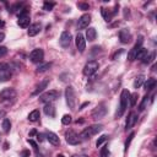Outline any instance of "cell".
<instances>
[{
	"label": "cell",
	"mask_w": 157,
	"mask_h": 157,
	"mask_svg": "<svg viewBox=\"0 0 157 157\" xmlns=\"http://www.w3.org/2000/svg\"><path fill=\"white\" fill-rule=\"evenodd\" d=\"M107 140H108V136H107V135H102V136H101V137L97 140V142H96V146H97V147H99V146H101L103 142H105Z\"/></svg>",
	"instance_id": "obj_36"
},
{
	"label": "cell",
	"mask_w": 157,
	"mask_h": 157,
	"mask_svg": "<svg viewBox=\"0 0 157 157\" xmlns=\"http://www.w3.org/2000/svg\"><path fill=\"white\" fill-rule=\"evenodd\" d=\"M101 12H102V16H103V18H104V21H107V22H109L110 20H112V13H110V11L109 10H107V9H104V7H102L101 9Z\"/></svg>",
	"instance_id": "obj_27"
},
{
	"label": "cell",
	"mask_w": 157,
	"mask_h": 157,
	"mask_svg": "<svg viewBox=\"0 0 157 157\" xmlns=\"http://www.w3.org/2000/svg\"><path fill=\"white\" fill-rule=\"evenodd\" d=\"M48 83H49V78H45V80H43L37 87H36V90L32 92V96H37V94H39L42 91H44L45 88H47V86H48Z\"/></svg>",
	"instance_id": "obj_20"
},
{
	"label": "cell",
	"mask_w": 157,
	"mask_h": 157,
	"mask_svg": "<svg viewBox=\"0 0 157 157\" xmlns=\"http://www.w3.org/2000/svg\"><path fill=\"white\" fill-rule=\"evenodd\" d=\"M29 151L28 150H23L22 152H21V157H29Z\"/></svg>",
	"instance_id": "obj_41"
},
{
	"label": "cell",
	"mask_w": 157,
	"mask_h": 157,
	"mask_svg": "<svg viewBox=\"0 0 157 157\" xmlns=\"http://www.w3.org/2000/svg\"><path fill=\"white\" fill-rule=\"evenodd\" d=\"M142 43H144V37H142V36H139L137 42L135 43V45H134V47L130 49V52L128 53V60H129V61H134V60H135L139 49L142 48Z\"/></svg>",
	"instance_id": "obj_6"
},
{
	"label": "cell",
	"mask_w": 157,
	"mask_h": 157,
	"mask_svg": "<svg viewBox=\"0 0 157 157\" xmlns=\"http://www.w3.org/2000/svg\"><path fill=\"white\" fill-rule=\"evenodd\" d=\"M98 67H99L98 61H96V60H90V61H87V63L85 64V66H83V75H85V76H92L93 74L97 72Z\"/></svg>",
	"instance_id": "obj_5"
},
{
	"label": "cell",
	"mask_w": 157,
	"mask_h": 157,
	"mask_svg": "<svg viewBox=\"0 0 157 157\" xmlns=\"http://www.w3.org/2000/svg\"><path fill=\"white\" fill-rule=\"evenodd\" d=\"M88 104H90V102H85V103H83V104H81V107H80V108H78V109H83V108H85V107H86V105H88Z\"/></svg>",
	"instance_id": "obj_44"
},
{
	"label": "cell",
	"mask_w": 157,
	"mask_h": 157,
	"mask_svg": "<svg viewBox=\"0 0 157 157\" xmlns=\"http://www.w3.org/2000/svg\"><path fill=\"white\" fill-rule=\"evenodd\" d=\"M50 66H52V63H42V64H39V65L37 66L36 71H37V72H44V71H47L48 69H50Z\"/></svg>",
	"instance_id": "obj_24"
},
{
	"label": "cell",
	"mask_w": 157,
	"mask_h": 157,
	"mask_svg": "<svg viewBox=\"0 0 157 157\" xmlns=\"http://www.w3.org/2000/svg\"><path fill=\"white\" fill-rule=\"evenodd\" d=\"M96 38H97V31H96V28L88 27V28L86 29V39H87L88 42H93Z\"/></svg>",
	"instance_id": "obj_21"
},
{
	"label": "cell",
	"mask_w": 157,
	"mask_h": 157,
	"mask_svg": "<svg viewBox=\"0 0 157 157\" xmlns=\"http://www.w3.org/2000/svg\"><path fill=\"white\" fill-rule=\"evenodd\" d=\"M33 135H37V131H36V130H32V131L29 132V136H33Z\"/></svg>",
	"instance_id": "obj_46"
},
{
	"label": "cell",
	"mask_w": 157,
	"mask_h": 157,
	"mask_svg": "<svg viewBox=\"0 0 157 157\" xmlns=\"http://www.w3.org/2000/svg\"><path fill=\"white\" fill-rule=\"evenodd\" d=\"M6 65H7V64H2V63H0V70H1L2 67H5Z\"/></svg>",
	"instance_id": "obj_47"
},
{
	"label": "cell",
	"mask_w": 157,
	"mask_h": 157,
	"mask_svg": "<svg viewBox=\"0 0 157 157\" xmlns=\"http://www.w3.org/2000/svg\"><path fill=\"white\" fill-rule=\"evenodd\" d=\"M54 6H55V4H54V2H49V1H45V2L43 4V10H45V11H52Z\"/></svg>",
	"instance_id": "obj_33"
},
{
	"label": "cell",
	"mask_w": 157,
	"mask_h": 157,
	"mask_svg": "<svg viewBox=\"0 0 157 157\" xmlns=\"http://www.w3.org/2000/svg\"><path fill=\"white\" fill-rule=\"evenodd\" d=\"M43 58H44V52L40 48H36L29 53V60L32 63H36V64L37 63H42Z\"/></svg>",
	"instance_id": "obj_9"
},
{
	"label": "cell",
	"mask_w": 157,
	"mask_h": 157,
	"mask_svg": "<svg viewBox=\"0 0 157 157\" xmlns=\"http://www.w3.org/2000/svg\"><path fill=\"white\" fill-rule=\"evenodd\" d=\"M16 91L13 90V88H10V87H7V88H4L1 92H0V98L2 99V101H10V99H13L15 97H16Z\"/></svg>",
	"instance_id": "obj_12"
},
{
	"label": "cell",
	"mask_w": 157,
	"mask_h": 157,
	"mask_svg": "<svg viewBox=\"0 0 157 157\" xmlns=\"http://www.w3.org/2000/svg\"><path fill=\"white\" fill-rule=\"evenodd\" d=\"M56 157H65V156H64V155H61V153H60V155H58V156H56Z\"/></svg>",
	"instance_id": "obj_51"
},
{
	"label": "cell",
	"mask_w": 157,
	"mask_h": 157,
	"mask_svg": "<svg viewBox=\"0 0 157 157\" xmlns=\"http://www.w3.org/2000/svg\"><path fill=\"white\" fill-rule=\"evenodd\" d=\"M75 43H76V48L78 49V52L83 53L86 49V39L81 33H77V36L75 38Z\"/></svg>",
	"instance_id": "obj_14"
},
{
	"label": "cell",
	"mask_w": 157,
	"mask_h": 157,
	"mask_svg": "<svg viewBox=\"0 0 157 157\" xmlns=\"http://www.w3.org/2000/svg\"><path fill=\"white\" fill-rule=\"evenodd\" d=\"M72 157H78V156H77V155H74V156H72Z\"/></svg>",
	"instance_id": "obj_53"
},
{
	"label": "cell",
	"mask_w": 157,
	"mask_h": 157,
	"mask_svg": "<svg viewBox=\"0 0 157 157\" xmlns=\"http://www.w3.org/2000/svg\"><path fill=\"white\" fill-rule=\"evenodd\" d=\"M148 94H146L144 98H142V101H141V103H140V105H139V112H142V110H145V108H147V103H148Z\"/></svg>",
	"instance_id": "obj_28"
},
{
	"label": "cell",
	"mask_w": 157,
	"mask_h": 157,
	"mask_svg": "<svg viewBox=\"0 0 157 157\" xmlns=\"http://www.w3.org/2000/svg\"><path fill=\"white\" fill-rule=\"evenodd\" d=\"M144 81H145V76H144V75H139V76H136L135 81H134V83H132L134 88H139V87L144 83Z\"/></svg>",
	"instance_id": "obj_26"
},
{
	"label": "cell",
	"mask_w": 157,
	"mask_h": 157,
	"mask_svg": "<svg viewBox=\"0 0 157 157\" xmlns=\"http://www.w3.org/2000/svg\"><path fill=\"white\" fill-rule=\"evenodd\" d=\"M65 140H66V142H67L69 145H78V144H80V137H78V135H77L75 131H72V130H67V131L65 132Z\"/></svg>",
	"instance_id": "obj_10"
},
{
	"label": "cell",
	"mask_w": 157,
	"mask_h": 157,
	"mask_svg": "<svg viewBox=\"0 0 157 157\" xmlns=\"http://www.w3.org/2000/svg\"><path fill=\"white\" fill-rule=\"evenodd\" d=\"M156 83H157L156 78H153V77L147 78V81H146V83H145V90H146L147 92H148V91H152V90L156 87Z\"/></svg>",
	"instance_id": "obj_23"
},
{
	"label": "cell",
	"mask_w": 157,
	"mask_h": 157,
	"mask_svg": "<svg viewBox=\"0 0 157 157\" xmlns=\"http://www.w3.org/2000/svg\"><path fill=\"white\" fill-rule=\"evenodd\" d=\"M1 126H2V131L7 134V132L10 131V129H11V123H10V120L5 118V119L2 120V124H1Z\"/></svg>",
	"instance_id": "obj_29"
},
{
	"label": "cell",
	"mask_w": 157,
	"mask_h": 157,
	"mask_svg": "<svg viewBox=\"0 0 157 157\" xmlns=\"http://www.w3.org/2000/svg\"><path fill=\"white\" fill-rule=\"evenodd\" d=\"M45 137H47V140H48L52 145H59V144H60L59 136H58L55 132H53V131H47V132H45Z\"/></svg>",
	"instance_id": "obj_19"
},
{
	"label": "cell",
	"mask_w": 157,
	"mask_h": 157,
	"mask_svg": "<svg viewBox=\"0 0 157 157\" xmlns=\"http://www.w3.org/2000/svg\"><path fill=\"white\" fill-rule=\"evenodd\" d=\"M102 130H103V125H101V124H93V125H91V126L83 129V130L81 131V134H80V137H81L82 140H88V139H91L92 136H94V135H97L98 132H101Z\"/></svg>",
	"instance_id": "obj_2"
},
{
	"label": "cell",
	"mask_w": 157,
	"mask_h": 157,
	"mask_svg": "<svg viewBox=\"0 0 157 157\" xmlns=\"http://www.w3.org/2000/svg\"><path fill=\"white\" fill-rule=\"evenodd\" d=\"M27 142H28V144H29V145H31V146H32V147H33L36 151L38 150V145H37V142H34L32 139H28V140H27Z\"/></svg>",
	"instance_id": "obj_39"
},
{
	"label": "cell",
	"mask_w": 157,
	"mask_h": 157,
	"mask_svg": "<svg viewBox=\"0 0 157 157\" xmlns=\"http://www.w3.org/2000/svg\"><path fill=\"white\" fill-rule=\"evenodd\" d=\"M65 99L66 104L69 105L70 109H75L76 105V96H75V90L72 86H67L65 88Z\"/></svg>",
	"instance_id": "obj_4"
},
{
	"label": "cell",
	"mask_w": 157,
	"mask_h": 157,
	"mask_svg": "<svg viewBox=\"0 0 157 157\" xmlns=\"http://www.w3.org/2000/svg\"><path fill=\"white\" fill-rule=\"evenodd\" d=\"M119 39H120V42L124 43V44L129 43L130 39H131V33H130V31H129L128 28L120 29V31H119Z\"/></svg>",
	"instance_id": "obj_16"
},
{
	"label": "cell",
	"mask_w": 157,
	"mask_h": 157,
	"mask_svg": "<svg viewBox=\"0 0 157 157\" xmlns=\"http://www.w3.org/2000/svg\"><path fill=\"white\" fill-rule=\"evenodd\" d=\"M123 52H124V50H123V49H120V50H119V52H117V53H115V54H114V55H113V59H115V58H117V56H119V55H120V54H121V53H123Z\"/></svg>",
	"instance_id": "obj_43"
},
{
	"label": "cell",
	"mask_w": 157,
	"mask_h": 157,
	"mask_svg": "<svg viewBox=\"0 0 157 157\" xmlns=\"http://www.w3.org/2000/svg\"><path fill=\"white\" fill-rule=\"evenodd\" d=\"M147 54H148L147 49H145V48H140L139 52H137V54H136V58H135V59H140V60H142Z\"/></svg>",
	"instance_id": "obj_30"
},
{
	"label": "cell",
	"mask_w": 157,
	"mask_h": 157,
	"mask_svg": "<svg viewBox=\"0 0 157 157\" xmlns=\"http://www.w3.org/2000/svg\"><path fill=\"white\" fill-rule=\"evenodd\" d=\"M90 23H91V15H90V13H85V15H82V16L78 18V21H77V28H78V29L88 28Z\"/></svg>",
	"instance_id": "obj_11"
},
{
	"label": "cell",
	"mask_w": 157,
	"mask_h": 157,
	"mask_svg": "<svg viewBox=\"0 0 157 157\" xmlns=\"http://www.w3.org/2000/svg\"><path fill=\"white\" fill-rule=\"evenodd\" d=\"M129 96H130V92L124 88L120 93V102H119V107H118V110L115 113V118H120L123 117V114L125 113L128 105H129Z\"/></svg>",
	"instance_id": "obj_1"
},
{
	"label": "cell",
	"mask_w": 157,
	"mask_h": 157,
	"mask_svg": "<svg viewBox=\"0 0 157 157\" xmlns=\"http://www.w3.org/2000/svg\"><path fill=\"white\" fill-rule=\"evenodd\" d=\"M4 26H5V23H4V21H1V20H0V27H4Z\"/></svg>",
	"instance_id": "obj_48"
},
{
	"label": "cell",
	"mask_w": 157,
	"mask_h": 157,
	"mask_svg": "<svg viewBox=\"0 0 157 157\" xmlns=\"http://www.w3.org/2000/svg\"><path fill=\"white\" fill-rule=\"evenodd\" d=\"M11 78V70L9 67V65H6L5 67H2L0 70V82H4V81H7Z\"/></svg>",
	"instance_id": "obj_18"
},
{
	"label": "cell",
	"mask_w": 157,
	"mask_h": 157,
	"mask_svg": "<svg viewBox=\"0 0 157 157\" xmlns=\"http://www.w3.org/2000/svg\"><path fill=\"white\" fill-rule=\"evenodd\" d=\"M137 113H135V112H130V114H129V117H128V119H126V123H125V130L128 131V130H130L135 124H136V121H137Z\"/></svg>",
	"instance_id": "obj_15"
},
{
	"label": "cell",
	"mask_w": 157,
	"mask_h": 157,
	"mask_svg": "<svg viewBox=\"0 0 157 157\" xmlns=\"http://www.w3.org/2000/svg\"><path fill=\"white\" fill-rule=\"evenodd\" d=\"M44 113H45V115H48L50 118H54L55 117V107L52 103H47L44 105Z\"/></svg>",
	"instance_id": "obj_22"
},
{
	"label": "cell",
	"mask_w": 157,
	"mask_h": 157,
	"mask_svg": "<svg viewBox=\"0 0 157 157\" xmlns=\"http://www.w3.org/2000/svg\"><path fill=\"white\" fill-rule=\"evenodd\" d=\"M29 22H31V18H29L28 11H27V9H23V10L20 12V15H18V21H17V23H18L20 27L27 28V27H29Z\"/></svg>",
	"instance_id": "obj_7"
},
{
	"label": "cell",
	"mask_w": 157,
	"mask_h": 157,
	"mask_svg": "<svg viewBox=\"0 0 157 157\" xmlns=\"http://www.w3.org/2000/svg\"><path fill=\"white\" fill-rule=\"evenodd\" d=\"M4 148L7 150V148H9V144H5V145H4Z\"/></svg>",
	"instance_id": "obj_49"
},
{
	"label": "cell",
	"mask_w": 157,
	"mask_h": 157,
	"mask_svg": "<svg viewBox=\"0 0 157 157\" xmlns=\"http://www.w3.org/2000/svg\"><path fill=\"white\" fill-rule=\"evenodd\" d=\"M80 157H88V156H86V155H82V156H80Z\"/></svg>",
	"instance_id": "obj_52"
},
{
	"label": "cell",
	"mask_w": 157,
	"mask_h": 157,
	"mask_svg": "<svg viewBox=\"0 0 157 157\" xmlns=\"http://www.w3.org/2000/svg\"><path fill=\"white\" fill-rule=\"evenodd\" d=\"M61 123H63L64 125H69V124L71 123V115H69V114L63 115V118H61Z\"/></svg>",
	"instance_id": "obj_34"
},
{
	"label": "cell",
	"mask_w": 157,
	"mask_h": 157,
	"mask_svg": "<svg viewBox=\"0 0 157 157\" xmlns=\"http://www.w3.org/2000/svg\"><path fill=\"white\" fill-rule=\"evenodd\" d=\"M44 136H45L44 134H37V140H38L39 142H42V141L44 140Z\"/></svg>",
	"instance_id": "obj_42"
},
{
	"label": "cell",
	"mask_w": 157,
	"mask_h": 157,
	"mask_svg": "<svg viewBox=\"0 0 157 157\" xmlns=\"http://www.w3.org/2000/svg\"><path fill=\"white\" fill-rule=\"evenodd\" d=\"M137 97H139V94H137L136 92L129 96V104H130L131 107H134V105L136 104V101H137Z\"/></svg>",
	"instance_id": "obj_32"
},
{
	"label": "cell",
	"mask_w": 157,
	"mask_h": 157,
	"mask_svg": "<svg viewBox=\"0 0 157 157\" xmlns=\"http://www.w3.org/2000/svg\"><path fill=\"white\" fill-rule=\"evenodd\" d=\"M134 136H135V132H131V134L129 135V137H128V140L125 141V146H124V150H125V151H128V148H129V145H130V142L132 141V139H134Z\"/></svg>",
	"instance_id": "obj_35"
},
{
	"label": "cell",
	"mask_w": 157,
	"mask_h": 157,
	"mask_svg": "<svg viewBox=\"0 0 157 157\" xmlns=\"http://www.w3.org/2000/svg\"><path fill=\"white\" fill-rule=\"evenodd\" d=\"M4 115H5V112H4V110H1V112H0V117H4Z\"/></svg>",
	"instance_id": "obj_50"
},
{
	"label": "cell",
	"mask_w": 157,
	"mask_h": 157,
	"mask_svg": "<svg viewBox=\"0 0 157 157\" xmlns=\"http://www.w3.org/2000/svg\"><path fill=\"white\" fill-rule=\"evenodd\" d=\"M109 156V151H108V147L104 146L101 148V152H99V157H108Z\"/></svg>",
	"instance_id": "obj_37"
},
{
	"label": "cell",
	"mask_w": 157,
	"mask_h": 157,
	"mask_svg": "<svg viewBox=\"0 0 157 157\" xmlns=\"http://www.w3.org/2000/svg\"><path fill=\"white\" fill-rule=\"evenodd\" d=\"M59 96H60V92L59 91H56V90H50V91H47V92H44L43 94H40L39 96V101L42 102V103H52L53 101H55V99H58L59 98Z\"/></svg>",
	"instance_id": "obj_3"
},
{
	"label": "cell",
	"mask_w": 157,
	"mask_h": 157,
	"mask_svg": "<svg viewBox=\"0 0 157 157\" xmlns=\"http://www.w3.org/2000/svg\"><path fill=\"white\" fill-rule=\"evenodd\" d=\"M71 39H72V36H71L69 32L64 31V32L61 33V36H60L59 43H60V45H61L63 48H69L70 44H71Z\"/></svg>",
	"instance_id": "obj_13"
},
{
	"label": "cell",
	"mask_w": 157,
	"mask_h": 157,
	"mask_svg": "<svg viewBox=\"0 0 157 157\" xmlns=\"http://www.w3.org/2000/svg\"><path fill=\"white\" fill-rule=\"evenodd\" d=\"M7 54V48L6 47H0V56H4Z\"/></svg>",
	"instance_id": "obj_40"
},
{
	"label": "cell",
	"mask_w": 157,
	"mask_h": 157,
	"mask_svg": "<svg viewBox=\"0 0 157 157\" xmlns=\"http://www.w3.org/2000/svg\"><path fill=\"white\" fill-rule=\"evenodd\" d=\"M77 7H78L80 10H82V11H86V10L90 9V5L86 4V2H77Z\"/></svg>",
	"instance_id": "obj_38"
},
{
	"label": "cell",
	"mask_w": 157,
	"mask_h": 157,
	"mask_svg": "<svg viewBox=\"0 0 157 157\" xmlns=\"http://www.w3.org/2000/svg\"><path fill=\"white\" fill-rule=\"evenodd\" d=\"M153 59H155V52H152V53L147 54V55H146V56H145V58H144L141 61H142L144 64H150V63H151Z\"/></svg>",
	"instance_id": "obj_31"
},
{
	"label": "cell",
	"mask_w": 157,
	"mask_h": 157,
	"mask_svg": "<svg viewBox=\"0 0 157 157\" xmlns=\"http://www.w3.org/2000/svg\"><path fill=\"white\" fill-rule=\"evenodd\" d=\"M40 29H42V25L40 23H33V25H29L27 33H28L29 37H34L40 32Z\"/></svg>",
	"instance_id": "obj_17"
},
{
	"label": "cell",
	"mask_w": 157,
	"mask_h": 157,
	"mask_svg": "<svg viewBox=\"0 0 157 157\" xmlns=\"http://www.w3.org/2000/svg\"><path fill=\"white\" fill-rule=\"evenodd\" d=\"M105 114H107V108H105V103H104V102L99 103V104L92 110V118L96 119V120L102 119Z\"/></svg>",
	"instance_id": "obj_8"
},
{
	"label": "cell",
	"mask_w": 157,
	"mask_h": 157,
	"mask_svg": "<svg viewBox=\"0 0 157 157\" xmlns=\"http://www.w3.org/2000/svg\"><path fill=\"white\" fill-rule=\"evenodd\" d=\"M39 110L38 109H34V110H32L29 114H28V120L29 121H37L38 119H39Z\"/></svg>",
	"instance_id": "obj_25"
},
{
	"label": "cell",
	"mask_w": 157,
	"mask_h": 157,
	"mask_svg": "<svg viewBox=\"0 0 157 157\" xmlns=\"http://www.w3.org/2000/svg\"><path fill=\"white\" fill-rule=\"evenodd\" d=\"M5 39V33H2V32H0V42H2Z\"/></svg>",
	"instance_id": "obj_45"
}]
</instances>
